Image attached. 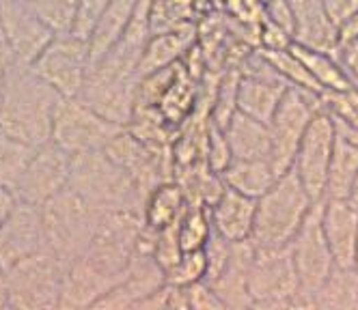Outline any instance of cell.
I'll use <instances>...</instances> for the list:
<instances>
[{"mask_svg":"<svg viewBox=\"0 0 358 310\" xmlns=\"http://www.w3.org/2000/svg\"><path fill=\"white\" fill-rule=\"evenodd\" d=\"M65 97L33 65L15 63L0 97V132L41 147L52 140L55 117Z\"/></svg>","mask_w":358,"mask_h":310,"instance_id":"obj_1","label":"cell"},{"mask_svg":"<svg viewBox=\"0 0 358 310\" xmlns=\"http://www.w3.org/2000/svg\"><path fill=\"white\" fill-rule=\"evenodd\" d=\"M69 188L101 214L125 209L145 214V196L134 177L117 164L106 151L76 153L71 160Z\"/></svg>","mask_w":358,"mask_h":310,"instance_id":"obj_2","label":"cell"},{"mask_svg":"<svg viewBox=\"0 0 358 310\" xmlns=\"http://www.w3.org/2000/svg\"><path fill=\"white\" fill-rule=\"evenodd\" d=\"M313 202L317 200L306 192L294 168L278 175L274 186L257 198V216L250 242L257 248L289 246Z\"/></svg>","mask_w":358,"mask_h":310,"instance_id":"obj_3","label":"cell"},{"mask_svg":"<svg viewBox=\"0 0 358 310\" xmlns=\"http://www.w3.org/2000/svg\"><path fill=\"white\" fill-rule=\"evenodd\" d=\"M39 209L45 246L65 265L80 258L89 250L101 220V212L95 209L89 200L67 186L63 192L41 205Z\"/></svg>","mask_w":358,"mask_h":310,"instance_id":"obj_4","label":"cell"},{"mask_svg":"<svg viewBox=\"0 0 358 310\" xmlns=\"http://www.w3.org/2000/svg\"><path fill=\"white\" fill-rule=\"evenodd\" d=\"M248 287L255 308H313L311 297L302 293L292 246H255Z\"/></svg>","mask_w":358,"mask_h":310,"instance_id":"obj_5","label":"cell"},{"mask_svg":"<svg viewBox=\"0 0 358 310\" xmlns=\"http://www.w3.org/2000/svg\"><path fill=\"white\" fill-rule=\"evenodd\" d=\"M65 263L52 250H39L7 267L5 284L9 308L52 310L61 306Z\"/></svg>","mask_w":358,"mask_h":310,"instance_id":"obj_6","label":"cell"},{"mask_svg":"<svg viewBox=\"0 0 358 310\" xmlns=\"http://www.w3.org/2000/svg\"><path fill=\"white\" fill-rule=\"evenodd\" d=\"M324 93L289 87L283 101L278 103L274 117L270 119V162L276 175H283L294 168L296 153L302 142L306 127L313 117L324 108Z\"/></svg>","mask_w":358,"mask_h":310,"instance_id":"obj_7","label":"cell"},{"mask_svg":"<svg viewBox=\"0 0 358 310\" xmlns=\"http://www.w3.org/2000/svg\"><path fill=\"white\" fill-rule=\"evenodd\" d=\"M121 129L125 127L101 117L78 97H65L55 117L52 142H57L71 155L104 151Z\"/></svg>","mask_w":358,"mask_h":310,"instance_id":"obj_8","label":"cell"},{"mask_svg":"<svg viewBox=\"0 0 358 310\" xmlns=\"http://www.w3.org/2000/svg\"><path fill=\"white\" fill-rule=\"evenodd\" d=\"M33 69L63 97H78L91 71L89 41L73 33L55 35L33 63Z\"/></svg>","mask_w":358,"mask_h":310,"instance_id":"obj_9","label":"cell"},{"mask_svg":"<svg viewBox=\"0 0 358 310\" xmlns=\"http://www.w3.org/2000/svg\"><path fill=\"white\" fill-rule=\"evenodd\" d=\"M322 205L324 200L313 202L311 212L306 214L302 226L298 228L296 237L289 244L294 263L300 276L302 293L306 297H311V302H313V293L322 287V282L337 265L322 228Z\"/></svg>","mask_w":358,"mask_h":310,"instance_id":"obj_10","label":"cell"},{"mask_svg":"<svg viewBox=\"0 0 358 310\" xmlns=\"http://www.w3.org/2000/svg\"><path fill=\"white\" fill-rule=\"evenodd\" d=\"M335 121L322 108L306 127L294 162V170L298 172L300 181L304 184L306 192L313 196V200L326 198V184L332 153H335Z\"/></svg>","mask_w":358,"mask_h":310,"instance_id":"obj_11","label":"cell"},{"mask_svg":"<svg viewBox=\"0 0 358 310\" xmlns=\"http://www.w3.org/2000/svg\"><path fill=\"white\" fill-rule=\"evenodd\" d=\"M71 160L73 155L52 140L37 147L31 164L27 166L13 190L15 198L35 207L45 205L50 198L69 186Z\"/></svg>","mask_w":358,"mask_h":310,"instance_id":"obj_12","label":"cell"},{"mask_svg":"<svg viewBox=\"0 0 358 310\" xmlns=\"http://www.w3.org/2000/svg\"><path fill=\"white\" fill-rule=\"evenodd\" d=\"M240 73L238 110L264 123H270L278 103L289 91L287 80L264 59L262 52H257L255 61L250 59L248 65L240 69Z\"/></svg>","mask_w":358,"mask_h":310,"instance_id":"obj_13","label":"cell"},{"mask_svg":"<svg viewBox=\"0 0 358 310\" xmlns=\"http://www.w3.org/2000/svg\"><path fill=\"white\" fill-rule=\"evenodd\" d=\"M0 35L20 63L33 65L55 33L39 20L29 0H0Z\"/></svg>","mask_w":358,"mask_h":310,"instance_id":"obj_14","label":"cell"},{"mask_svg":"<svg viewBox=\"0 0 358 310\" xmlns=\"http://www.w3.org/2000/svg\"><path fill=\"white\" fill-rule=\"evenodd\" d=\"M136 84V78H123L101 69H91L78 99L101 117L127 127L134 117Z\"/></svg>","mask_w":358,"mask_h":310,"instance_id":"obj_15","label":"cell"},{"mask_svg":"<svg viewBox=\"0 0 358 310\" xmlns=\"http://www.w3.org/2000/svg\"><path fill=\"white\" fill-rule=\"evenodd\" d=\"M45 248L41 209L17 200L11 214L0 224V263L7 270L22 258Z\"/></svg>","mask_w":358,"mask_h":310,"instance_id":"obj_16","label":"cell"},{"mask_svg":"<svg viewBox=\"0 0 358 310\" xmlns=\"http://www.w3.org/2000/svg\"><path fill=\"white\" fill-rule=\"evenodd\" d=\"M166 282V272L147 250H136L130 265L115 289L101 297L95 308H136Z\"/></svg>","mask_w":358,"mask_h":310,"instance_id":"obj_17","label":"cell"},{"mask_svg":"<svg viewBox=\"0 0 358 310\" xmlns=\"http://www.w3.org/2000/svg\"><path fill=\"white\" fill-rule=\"evenodd\" d=\"M117 284V276H110L108 272L99 270L93 261H89L87 256H80L65 265V280L59 308H95V304L110 289H115Z\"/></svg>","mask_w":358,"mask_h":310,"instance_id":"obj_18","label":"cell"},{"mask_svg":"<svg viewBox=\"0 0 358 310\" xmlns=\"http://www.w3.org/2000/svg\"><path fill=\"white\" fill-rule=\"evenodd\" d=\"M322 228L335 263L354 267V248L358 239V207L348 198H324Z\"/></svg>","mask_w":358,"mask_h":310,"instance_id":"obj_19","label":"cell"},{"mask_svg":"<svg viewBox=\"0 0 358 310\" xmlns=\"http://www.w3.org/2000/svg\"><path fill=\"white\" fill-rule=\"evenodd\" d=\"M210 216L214 230L227 242H250L255 230V216H257V200L224 188V192L210 207Z\"/></svg>","mask_w":358,"mask_h":310,"instance_id":"obj_20","label":"cell"},{"mask_svg":"<svg viewBox=\"0 0 358 310\" xmlns=\"http://www.w3.org/2000/svg\"><path fill=\"white\" fill-rule=\"evenodd\" d=\"M194 45H196V29L192 24L179 26V29L166 33H153L145 45V52L138 63V78L179 65Z\"/></svg>","mask_w":358,"mask_h":310,"instance_id":"obj_21","label":"cell"},{"mask_svg":"<svg viewBox=\"0 0 358 310\" xmlns=\"http://www.w3.org/2000/svg\"><path fill=\"white\" fill-rule=\"evenodd\" d=\"M252 256H255L252 242L234 244L224 272L210 282L218 297L222 300L224 308H255L248 287V272H250Z\"/></svg>","mask_w":358,"mask_h":310,"instance_id":"obj_22","label":"cell"},{"mask_svg":"<svg viewBox=\"0 0 358 310\" xmlns=\"http://www.w3.org/2000/svg\"><path fill=\"white\" fill-rule=\"evenodd\" d=\"M289 3L296 20L294 43L335 54L337 26L330 22L324 0H289Z\"/></svg>","mask_w":358,"mask_h":310,"instance_id":"obj_23","label":"cell"},{"mask_svg":"<svg viewBox=\"0 0 358 310\" xmlns=\"http://www.w3.org/2000/svg\"><path fill=\"white\" fill-rule=\"evenodd\" d=\"M224 134L234 160H270L272 142L268 123L238 110L224 125Z\"/></svg>","mask_w":358,"mask_h":310,"instance_id":"obj_24","label":"cell"},{"mask_svg":"<svg viewBox=\"0 0 358 310\" xmlns=\"http://www.w3.org/2000/svg\"><path fill=\"white\" fill-rule=\"evenodd\" d=\"M138 0H113V5L104 13L95 26L93 35L89 37V50H91V67L97 65L108 52L121 41L127 26H130Z\"/></svg>","mask_w":358,"mask_h":310,"instance_id":"obj_25","label":"cell"},{"mask_svg":"<svg viewBox=\"0 0 358 310\" xmlns=\"http://www.w3.org/2000/svg\"><path fill=\"white\" fill-rule=\"evenodd\" d=\"M220 179L224 188L257 200L274 186L278 175L270 160H234L220 172Z\"/></svg>","mask_w":358,"mask_h":310,"instance_id":"obj_26","label":"cell"},{"mask_svg":"<svg viewBox=\"0 0 358 310\" xmlns=\"http://www.w3.org/2000/svg\"><path fill=\"white\" fill-rule=\"evenodd\" d=\"M188 196L177 181H164L158 188H153L145 200V226L160 230L169 224L182 220L188 209Z\"/></svg>","mask_w":358,"mask_h":310,"instance_id":"obj_27","label":"cell"},{"mask_svg":"<svg viewBox=\"0 0 358 310\" xmlns=\"http://www.w3.org/2000/svg\"><path fill=\"white\" fill-rule=\"evenodd\" d=\"M313 308L324 310H358V272L335 265L322 287L313 293Z\"/></svg>","mask_w":358,"mask_h":310,"instance_id":"obj_28","label":"cell"},{"mask_svg":"<svg viewBox=\"0 0 358 310\" xmlns=\"http://www.w3.org/2000/svg\"><path fill=\"white\" fill-rule=\"evenodd\" d=\"M292 50L298 54V59L304 63V67L309 69L311 78L317 82V87L328 93V91H343L354 87V80L348 75L339 59L332 52H322L313 47H304L294 43Z\"/></svg>","mask_w":358,"mask_h":310,"instance_id":"obj_29","label":"cell"},{"mask_svg":"<svg viewBox=\"0 0 358 310\" xmlns=\"http://www.w3.org/2000/svg\"><path fill=\"white\" fill-rule=\"evenodd\" d=\"M358 172V145L337 136L335 153H332L326 198H348Z\"/></svg>","mask_w":358,"mask_h":310,"instance_id":"obj_30","label":"cell"},{"mask_svg":"<svg viewBox=\"0 0 358 310\" xmlns=\"http://www.w3.org/2000/svg\"><path fill=\"white\" fill-rule=\"evenodd\" d=\"M194 101H196L194 78L184 67H179V73L173 80V84L169 87V91L164 93L158 110L169 125H179V123H186V119L190 117Z\"/></svg>","mask_w":358,"mask_h":310,"instance_id":"obj_31","label":"cell"},{"mask_svg":"<svg viewBox=\"0 0 358 310\" xmlns=\"http://www.w3.org/2000/svg\"><path fill=\"white\" fill-rule=\"evenodd\" d=\"M35 151V145H29L20 138L0 132V186L13 192L20 177L31 164Z\"/></svg>","mask_w":358,"mask_h":310,"instance_id":"obj_32","label":"cell"},{"mask_svg":"<svg viewBox=\"0 0 358 310\" xmlns=\"http://www.w3.org/2000/svg\"><path fill=\"white\" fill-rule=\"evenodd\" d=\"M177 232H179V244H182L184 252L206 248V244L210 242L212 232H214L210 207L188 205L186 214L177 222Z\"/></svg>","mask_w":358,"mask_h":310,"instance_id":"obj_33","label":"cell"},{"mask_svg":"<svg viewBox=\"0 0 358 310\" xmlns=\"http://www.w3.org/2000/svg\"><path fill=\"white\" fill-rule=\"evenodd\" d=\"M264 59L285 78L289 87H296V89H306V91H315V93H324L317 82L311 78L309 69L304 67V63L298 59L296 52L289 47V50H259Z\"/></svg>","mask_w":358,"mask_h":310,"instance_id":"obj_34","label":"cell"},{"mask_svg":"<svg viewBox=\"0 0 358 310\" xmlns=\"http://www.w3.org/2000/svg\"><path fill=\"white\" fill-rule=\"evenodd\" d=\"M194 0H151L149 26L153 33H166L190 24Z\"/></svg>","mask_w":358,"mask_h":310,"instance_id":"obj_35","label":"cell"},{"mask_svg":"<svg viewBox=\"0 0 358 310\" xmlns=\"http://www.w3.org/2000/svg\"><path fill=\"white\" fill-rule=\"evenodd\" d=\"M29 5L55 35L73 31L78 0H29Z\"/></svg>","mask_w":358,"mask_h":310,"instance_id":"obj_36","label":"cell"},{"mask_svg":"<svg viewBox=\"0 0 358 310\" xmlns=\"http://www.w3.org/2000/svg\"><path fill=\"white\" fill-rule=\"evenodd\" d=\"M208 278L206 250H188L177 258V263L166 270V282L175 287H192Z\"/></svg>","mask_w":358,"mask_h":310,"instance_id":"obj_37","label":"cell"},{"mask_svg":"<svg viewBox=\"0 0 358 310\" xmlns=\"http://www.w3.org/2000/svg\"><path fill=\"white\" fill-rule=\"evenodd\" d=\"M149 230H151V254L166 272L169 267H173L177 263V258L184 254L182 244H179L177 222L169 224L160 230H153V228H149Z\"/></svg>","mask_w":358,"mask_h":310,"instance_id":"obj_38","label":"cell"},{"mask_svg":"<svg viewBox=\"0 0 358 310\" xmlns=\"http://www.w3.org/2000/svg\"><path fill=\"white\" fill-rule=\"evenodd\" d=\"M324 110L332 117L358 127V87H350L343 91H328L322 95Z\"/></svg>","mask_w":358,"mask_h":310,"instance_id":"obj_39","label":"cell"},{"mask_svg":"<svg viewBox=\"0 0 358 310\" xmlns=\"http://www.w3.org/2000/svg\"><path fill=\"white\" fill-rule=\"evenodd\" d=\"M234 162V153L231 147H229L227 134L220 125H216L210 119V127H208V140H206V164L214 170V172H222L229 164Z\"/></svg>","mask_w":358,"mask_h":310,"instance_id":"obj_40","label":"cell"},{"mask_svg":"<svg viewBox=\"0 0 358 310\" xmlns=\"http://www.w3.org/2000/svg\"><path fill=\"white\" fill-rule=\"evenodd\" d=\"M113 0H78V9H76V22H73V35L89 41L93 35L97 22L104 17Z\"/></svg>","mask_w":358,"mask_h":310,"instance_id":"obj_41","label":"cell"},{"mask_svg":"<svg viewBox=\"0 0 358 310\" xmlns=\"http://www.w3.org/2000/svg\"><path fill=\"white\" fill-rule=\"evenodd\" d=\"M231 248H234L231 242L220 237L216 230L212 232L210 242L206 244V248H203L206 250V256H208V278H206L208 282L216 280L224 272V267L229 263V256H231Z\"/></svg>","mask_w":358,"mask_h":310,"instance_id":"obj_42","label":"cell"},{"mask_svg":"<svg viewBox=\"0 0 358 310\" xmlns=\"http://www.w3.org/2000/svg\"><path fill=\"white\" fill-rule=\"evenodd\" d=\"M257 33H259L262 50H289L294 45V35L266 15L257 26Z\"/></svg>","mask_w":358,"mask_h":310,"instance_id":"obj_43","label":"cell"},{"mask_svg":"<svg viewBox=\"0 0 358 310\" xmlns=\"http://www.w3.org/2000/svg\"><path fill=\"white\" fill-rule=\"evenodd\" d=\"M188 302L190 310H224L222 300L208 280H201L188 287Z\"/></svg>","mask_w":358,"mask_h":310,"instance_id":"obj_44","label":"cell"},{"mask_svg":"<svg viewBox=\"0 0 358 310\" xmlns=\"http://www.w3.org/2000/svg\"><path fill=\"white\" fill-rule=\"evenodd\" d=\"M238 20H244L252 26H259L264 17V7L259 0H227Z\"/></svg>","mask_w":358,"mask_h":310,"instance_id":"obj_45","label":"cell"},{"mask_svg":"<svg viewBox=\"0 0 358 310\" xmlns=\"http://www.w3.org/2000/svg\"><path fill=\"white\" fill-rule=\"evenodd\" d=\"M324 7H326L330 22L339 26L348 17L358 13V0H324Z\"/></svg>","mask_w":358,"mask_h":310,"instance_id":"obj_46","label":"cell"},{"mask_svg":"<svg viewBox=\"0 0 358 310\" xmlns=\"http://www.w3.org/2000/svg\"><path fill=\"white\" fill-rule=\"evenodd\" d=\"M335 57L339 59V63L343 65V69L348 71V75L356 82V80H358V39H354V41L341 45V47L335 52Z\"/></svg>","mask_w":358,"mask_h":310,"instance_id":"obj_47","label":"cell"},{"mask_svg":"<svg viewBox=\"0 0 358 310\" xmlns=\"http://www.w3.org/2000/svg\"><path fill=\"white\" fill-rule=\"evenodd\" d=\"M17 63L13 50L9 47V43L3 39V35H0V97H3L5 93V87H7V80L11 75V69L13 65Z\"/></svg>","mask_w":358,"mask_h":310,"instance_id":"obj_48","label":"cell"},{"mask_svg":"<svg viewBox=\"0 0 358 310\" xmlns=\"http://www.w3.org/2000/svg\"><path fill=\"white\" fill-rule=\"evenodd\" d=\"M358 39V13H354L352 17H348L345 22H341L337 26V50L350 41ZM335 50V52H337Z\"/></svg>","mask_w":358,"mask_h":310,"instance_id":"obj_49","label":"cell"},{"mask_svg":"<svg viewBox=\"0 0 358 310\" xmlns=\"http://www.w3.org/2000/svg\"><path fill=\"white\" fill-rule=\"evenodd\" d=\"M15 202H17L15 194H13L11 190H7V188L0 186V224H3L5 218L11 214V209L15 207Z\"/></svg>","mask_w":358,"mask_h":310,"instance_id":"obj_50","label":"cell"},{"mask_svg":"<svg viewBox=\"0 0 358 310\" xmlns=\"http://www.w3.org/2000/svg\"><path fill=\"white\" fill-rule=\"evenodd\" d=\"M5 274L7 270L0 263V308H9V297H7V284H5Z\"/></svg>","mask_w":358,"mask_h":310,"instance_id":"obj_51","label":"cell"},{"mask_svg":"<svg viewBox=\"0 0 358 310\" xmlns=\"http://www.w3.org/2000/svg\"><path fill=\"white\" fill-rule=\"evenodd\" d=\"M348 200H350L352 205H356V207H358V172H356V179H354V184H352V190H350Z\"/></svg>","mask_w":358,"mask_h":310,"instance_id":"obj_52","label":"cell"},{"mask_svg":"<svg viewBox=\"0 0 358 310\" xmlns=\"http://www.w3.org/2000/svg\"><path fill=\"white\" fill-rule=\"evenodd\" d=\"M354 270L358 272V239H356V248H354Z\"/></svg>","mask_w":358,"mask_h":310,"instance_id":"obj_53","label":"cell"},{"mask_svg":"<svg viewBox=\"0 0 358 310\" xmlns=\"http://www.w3.org/2000/svg\"><path fill=\"white\" fill-rule=\"evenodd\" d=\"M354 84H356V87H358V80H356V82H354Z\"/></svg>","mask_w":358,"mask_h":310,"instance_id":"obj_54","label":"cell"}]
</instances>
